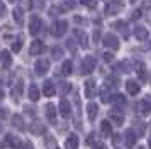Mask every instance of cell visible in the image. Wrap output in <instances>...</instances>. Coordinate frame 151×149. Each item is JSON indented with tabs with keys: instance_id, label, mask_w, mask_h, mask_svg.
I'll list each match as a JSON object with an SVG mask.
<instances>
[{
	"instance_id": "cell-12",
	"label": "cell",
	"mask_w": 151,
	"mask_h": 149,
	"mask_svg": "<svg viewBox=\"0 0 151 149\" xmlns=\"http://www.w3.org/2000/svg\"><path fill=\"white\" fill-rule=\"evenodd\" d=\"M114 68H116L117 71H121V73H131L134 66H132V63H131V61L124 59V61H121V63H117Z\"/></svg>"
},
{
	"instance_id": "cell-42",
	"label": "cell",
	"mask_w": 151,
	"mask_h": 149,
	"mask_svg": "<svg viewBox=\"0 0 151 149\" xmlns=\"http://www.w3.org/2000/svg\"><path fill=\"white\" fill-rule=\"evenodd\" d=\"M80 2H82L83 5H87V7H90V9H93V7L97 5V2H95V0H80Z\"/></svg>"
},
{
	"instance_id": "cell-39",
	"label": "cell",
	"mask_w": 151,
	"mask_h": 149,
	"mask_svg": "<svg viewBox=\"0 0 151 149\" xmlns=\"http://www.w3.org/2000/svg\"><path fill=\"white\" fill-rule=\"evenodd\" d=\"M32 132H34V134H42V132H44V125H41V124H36L34 127H32Z\"/></svg>"
},
{
	"instance_id": "cell-25",
	"label": "cell",
	"mask_w": 151,
	"mask_h": 149,
	"mask_svg": "<svg viewBox=\"0 0 151 149\" xmlns=\"http://www.w3.org/2000/svg\"><path fill=\"white\" fill-rule=\"evenodd\" d=\"M14 20H15V24H19V26L24 24V10H22L21 7L14 9Z\"/></svg>"
},
{
	"instance_id": "cell-52",
	"label": "cell",
	"mask_w": 151,
	"mask_h": 149,
	"mask_svg": "<svg viewBox=\"0 0 151 149\" xmlns=\"http://www.w3.org/2000/svg\"><path fill=\"white\" fill-rule=\"evenodd\" d=\"M2 98H4V90L0 88V100H2Z\"/></svg>"
},
{
	"instance_id": "cell-22",
	"label": "cell",
	"mask_w": 151,
	"mask_h": 149,
	"mask_svg": "<svg viewBox=\"0 0 151 149\" xmlns=\"http://www.w3.org/2000/svg\"><path fill=\"white\" fill-rule=\"evenodd\" d=\"M0 61H2L4 68H9L12 64V56H10V53H9V51H2V53H0Z\"/></svg>"
},
{
	"instance_id": "cell-35",
	"label": "cell",
	"mask_w": 151,
	"mask_h": 149,
	"mask_svg": "<svg viewBox=\"0 0 151 149\" xmlns=\"http://www.w3.org/2000/svg\"><path fill=\"white\" fill-rule=\"evenodd\" d=\"M134 125H136V134L137 135H143L144 134V129H146V124H144V122H136Z\"/></svg>"
},
{
	"instance_id": "cell-16",
	"label": "cell",
	"mask_w": 151,
	"mask_h": 149,
	"mask_svg": "<svg viewBox=\"0 0 151 149\" xmlns=\"http://www.w3.org/2000/svg\"><path fill=\"white\" fill-rule=\"evenodd\" d=\"M46 117H48V120L51 122V124L56 122V107L53 103H48V105H46Z\"/></svg>"
},
{
	"instance_id": "cell-41",
	"label": "cell",
	"mask_w": 151,
	"mask_h": 149,
	"mask_svg": "<svg viewBox=\"0 0 151 149\" xmlns=\"http://www.w3.org/2000/svg\"><path fill=\"white\" fill-rule=\"evenodd\" d=\"M61 12L63 10H60L58 7H51V9H49V15H51V17H56V15H60Z\"/></svg>"
},
{
	"instance_id": "cell-30",
	"label": "cell",
	"mask_w": 151,
	"mask_h": 149,
	"mask_svg": "<svg viewBox=\"0 0 151 149\" xmlns=\"http://www.w3.org/2000/svg\"><path fill=\"white\" fill-rule=\"evenodd\" d=\"M61 71H63V74H71V71H73V63L71 61H65L63 63V66H61Z\"/></svg>"
},
{
	"instance_id": "cell-29",
	"label": "cell",
	"mask_w": 151,
	"mask_h": 149,
	"mask_svg": "<svg viewBox=\"0 0 151 149\" xmlns=\"http://www.w3.org/2000/svg\"><path fill=\"white\" fill-rule=\"evenodd\" d=\"M136 71H137V74H139V80L146 81V68H144L143 63H137L136 64Z\"/></svg>"
},
{
	"instance_id": "cell-47",
	"label": "cell",
	"mask_w": 151,
	"mask_h": 149,
	"mask_svg": "<svg viewBox=\"0 0 151 149\" xmlns=\"http://www.w3.org/2000/svg\"><path fill=\"white\" fill-rule=\"evenodd\" d=\"M92 149H104V144L99 142V141H95L93 144H92Z\"/></svg>"
},
{
	"instance_id": "cell-19",
	"label": "cell",
	"mask_w": 151,
	"mask_h": 149,
	"mask_svg": "<svg viewBox=\"0 0 151 149\" xmlns=\"http://www.w3.org/2000/svg\"><path fill=\"white\" fill-rule=\"evenodd\" d=\"M56 92L55 85H53V81H44V85H42V93L46 95V97H53Z\"/></svg>"
},
{
	"instance_id": "cell-6",
	"label": "cell",
	"mask_w": 151,
	"mask_h": 149,
	"mask_svg": "<svg viewBox=\"0 0 151 149\" xmlns=\"http://www.w3.org/2000/svg\"><path fill=\"white\" fill-rule=\"evenodd\" d=\"M34 69H36V74H39V76L46 74L49 69V61L48 59H37L34 64Z\"/></svg>"
},
{
	"instance_id": "cell-44",
	"label": "cell",
	"mask_w": 151,
	"mask_h": 149,
	"mask_svg": "<svg viewBox=\"0 0 151 149\" xmlns=\"http://www.w3.org/2000/svg\"><path fill=\"white\" fill-rule=\"evenodd\" d=\"M7 15V7L4 2H0V17H5Z\"/></svg>"
},
{
	"instance_id": "cell-4",
	"label": "cell",
	"mask_w": 151,
	"mask_h": 149,
	"mask_svg": "<svg viewBox=\"0 0 151 149\" xmlns=\"http://www.w3.org/2000/svg\"><path fill=\"white\" fill-rule=\"evenodd\" d=\"M82 73L83 74H88V73H92L93 69H95V58L93 56H87L85 59L82 61Z\"/></svg>"
},
{
	"instance_id": "cell-1",
	"label": "cell",
	"mask_w": 151,
	"mask_h": 149,
	"mask_svg": "<svg viewBox=\"0 0 151 149\" xmlns=\"http://www.w3.org/2000/svg\"><path fill=\"white\" fill-rule=\"evenodd\" d=\"M122 7H124L122 0H112V2H109V4L105 5L104 14H105L107 17H112V15H116V14L121 12V9H122Z\"/></svg>"
},
{
	"instance_id": "cell-26",
	"label": "cell",
	"mask_w": 151,
	"mask_h": 149,
	"mask_svg": "<svg viewBox=\"0 0 151 149\" xmlns=\"http://www.w3.org/2000/svg\"><path fill=\"white\" fill-rule=\"evenodd\" d=\"M27 95H29V98H31L32 102L39 100V88H37V85H31V87H29Z\"/></svg>"
},
{
	"instance_id": "cell-28",
	"label": "cell",
	"mask_w": 151,
	"mask_h": 149,
	"mask_svg": "<svg viewBox=\"0 0 151 149\" xmlns=\"http://www.w3.org/2000/svg\"><path fill=\"white\" fill-rule=\"evenodd\" d=\"M22 42H24V37H22V36H17L14 39V42H12V51H14V53H19V51H21Z\"/></svg>"
},
{
	"instance_id": "cell-18",
	"label": "cell",
	"mask_w": 151,
	"mask_h": 149,
	"mask_svg": "<svg viewBox=\"0 0 151 149\" xmlns=\"http://www.w3.org/2000/svg\"><path fill=\"white\" fill-rule=\"evenodd\" d=\"M87 114H88V119L90 120H95V117H97V114H99V105L97 103H88L87 105Z\"/></svg>"
},
{
	"instance_id": "cell-49",
	"label": "cell",
	"mask_w": 151,
	"mask_h": 149,
	"mask_svg": "<svg viewBox=\"0 0 151 149\" xmlns=\"http://www.w3.org/2000/svg\"><path fill=\"white\" fill-rule=\"evenodd\" d=\"M112 58H114V56H112L110 53H105V54H104V59H105V61H112Z\"/></svg>"
},
{
	"instance_id": "cell-40",
	"label": "cell",
	"mask_w": 151,
	"mask_h": 149,
	"mask_svg": "<svg viewBox=\"0 0 151 149\" xmlns=\"http://www.w3.org/2000/svg\"><path fill=\"white\" fill-rule=\"evenodd\" d=\"M141 10H144V12H150V10H151V0H146V2H143V4H141Z\"/></svg>"
},
{
	"instance_id": "cell-14",
	"label": "cell",
	"mask_w": 151,
	"mask_h": 149,
	"mask_svg": "<svg viewBox=\"0 0 151 149\" xmlns=\"http://www.w3.org/2000/svg\"><path fill=\"white\" fill-rule=\"evenodd\" d=\"M109 119L114 122V124H119V125H121V124L124 122V115H122V112H119L117 108H114V110L109 112Z\"/></svg>"
},
{
	"instance_id": "cell-56",
	"label": "cell",
	"mask_w": 151,
	"mask_h": 149,
	"mask_svg": "<svg viewBox=\"0 0 151 149\" xmlns=\"http://www.w3.org/2000/svg\"><path fill=\"white\" fill-rule=\"evenodd\" d=\"M56 149H58V148H56Z\"/></svg>"
},
{
	"instance_id": "cell-9",
	"label": "cell",
	"mask_w": 151,
	"mask_h": 149,
	"mask_svg": "<svg viewBox=\"0 0 151 149\" xmlns=\"http://www.w3.org/2000/svg\"><path fill=\"white\" fill-rule=\"evenodd\" d=\"M136 132L132 130V129H127L126 132H124V142H126V146L127 148H134V144H136Z\"/></svg>"
},
{
	"instance_id": "cell-43",
	"label": "cell",
	"mask_w": 151,
	"mask_h": 149,
	"mask_svg": "<svg viewBox=\"0 0 151 149\" xmlns=\"http://www.w3.org/2000/svg\"><path fill=\"white\" fill-rule=\"evenodd\" d=\"M19 149H34V146H32L31 141H26V142H22L21 146H19Z\"/></svg>"
},
{
	"instance_id": "cell-54",
	"label": "cell",
	"mask_w": 151,
	"mask_h": 149,
	"mask_svg": "<svg viewBox=\"0 0 151 149\" xmlns=\"http://www.w3.org/2000/svg\"><path fill=\"white\" fill-rule=\"evenodd\" d=\"M9 2H17V0H9Z\"/></svg>"
},
{
	"instance_id": "cell-10",
	"label": "cell",
	"mask_w": 151,
	"mask_h": 149,
	"mask_svg": "<svg viewBox=\"0 0 151 149\" xmlns=\"http://www.w3.org/2000/svg\"><path fill=\"white\" fill-rule=\"evenodd\" d=\"M100 98H102L104 103H107V102H112V98H114V95H112V87L110 85H104L102 90H100Z\"/></svg>"
},
{
	"instance_id": "cell-13",
	"label": "cell",
	"mask_w": 151,
	"mask_h": 149,
	"mask_svg": "<svg viewBox=\"0 0 151 149\" xmlns=\"http://www.w3.org/2000/svg\"><path fill=\"white\" fill-rule=\"evenodd\" d=\"M60 114H61L65 119L71 115V105H70V102H68V100H65V98L60 102Z\"/></svg>"
},
{
	"instance_id": "cell-37",
	"label": "cell",
	"mask_w": 151,
	"mask_h": 149,
	"mask_svg": "<svg viewBox=\"0 0 151 149\" xmlns=\"http://www.w3.org/2000/svg\"><path fill=\"white\" fill-rule=\"evenodd\" d=\"M112 102H114V103H117V105H124V103H126V98H124L122 95H114Z\"/></svg>"
},
{
	"instance_id": "cell-31",
	"label": "cell",
	"mask_w": 151,
	"mask_h": 149,
	"mask_svg": "<svg viewBox=\"0 0 151 149\" xmlns=\"http://www.w3.org/2000/svg\"><path fill=\"white\" fill-rule=\"evenodd\" d=\"M51 56H53V59H61L63 58V49L60 46H55L51 49Z\"/></svg>"
},
{
	"instance_id": "cell-5",
	"label": "cell",
	"mask_w": 151,
	"mask_h": 149,
	"mask_svg": "<svg viewBox=\"0 0 151 149\" xmlns=\"http://www.w3.org/2000/svg\"><path fill=\"white\" fill-rule=\"evenodd\" d=\"M104 46L107 47V49L116 51V49H119V39H117L114 34H105L104 36Z\"/></svg>"
},
{
	"instance_id": "cell-17",
	"label": "cell",
	"mask_w": 151,
	"mask_h": 149,
	"mask_svg": "<svg viewBox=\"0 0 151 149\" xmlns=\"http://www.w3.org/2000/svg\"><path fill=\"white\" fill-rule=\"evenodd\" d=\"M93 95H95V81L88 80L85 83V97H87V98H92Z\"/></svg>"
},
{
	"instance_id": "cell-45",
	"label": "cell",
	"mask_w": 151,
	"mask_h": 149,
	"mask_svg": "<svg viewBox=\"0 0 151 149\" xmlns=\"http://www.w3.org/2000/svg\"><path fill=\"white\" fill-rule=\"evenodd\" d=\"M66 46L70 47V51H71V53H75V51H76V47H75V41H73V39H68V41H66Z\"/></svg>"
},
{
	"instance_id": "cell-21",
	"label": "cell",
	"mask_w": 151,
	"mask_h": 149,
	"mask_svg": "<svg viewBox=\"0 0 151 149\" xmlns=\"http://www.w3.org/2000/svg\"><path fill=\"white\" fill-rule=\"evenodd\" d=\"M126 88H127L129 95H137V93H139V83H136L134 80L126 81Z\"/></svg>"
},
{
	"instance_id": "cell-51",
	"label": "cell",
	"mask_w": 151,
	"mask_h": 149,
	"mask_svg": "<svg viewBox=\"0 0 151 149\" xmlns=\"http://www.w3.org/2000/svg\"><path fill=\"white\" fill-rule=\"evenodd\" d=\"M7 115V112H5V108H2L0 107V117H5Z\"/></svg>"
},
{
	"instance_id": "cell-48",
	"label": "cell",
	"mask_w": 151,
	"mask_h": 149,
	"mask_svg": "<svg viewBox=\"0 0 151 149\" xmlns=\"http://www.w3.org/2000/svg\"><path fill=\"white\" fill-rule=\"evenodd\" d=\"M75 22H76V24H85V22H87V19H83V17H80V15H76Z\"/></svg>"
},
{
	"instance_id": "cell-23",
	"label": "cell",
	"mask_w": 151,
	"mask_h": 149,
	"mask_svg": "<svg viewBox=\"0 0 151 149\" xmlns=\"http://www.w3.org/2000/svg\"><path fill=\"white\" fill-rule=\"evenodd\" d=\"M134 37L137 41H146L148 39V31L144 29V27H136L134 29Z\"/></svg>"
},
{
	"instance_id": "cell-2",
	"label": "cell",
	"mask_w": 151,
	"mask_h": 149,
	"mask_svg": "<svg viewBox=\"0 0 151 149\" xmlns=\"http://www.w3.org/2000/svg\"><path fill=\"white\" fill-rule=\"evenodd\" d=\"M66 31H68L66 20H58V22H55L53 27H51V32H53L55 37H63V36L66 34Z\"/></svg>"
},
{
	"instance_id": "cell-27",
	"label": "cell",
	"mask_w": 151,
	"mask_h": 149,
	"mask_svg": "<svg viewBox=\"0 0 151 149\" xmlns=\"http://www.w3.org/2000/svg\"><path fill=\"white\" fill-rule=\"evenodd\" d=\"M12 125H14L15 129H19V130H22L24 129V120H22L21 115H12Z\"/></svg>"
},
{
	"instance_id": "cell-34",
	"label": "cell",
	"mask_w": 151,
	"mask_h": 149,
	"mask_svg": "<svg viewBox=\"0 0 151 149\" xmlns=\"http://www.w3.org/2000/svg\"><path fill=\"white\" fill-rule=\"evenodd\" d=\"M22 87H24L22 80H19L17 83H15V88H14V97H15V98H19V97L22 95Z\"/></svg>"
},
{
	"instance_id": "cell-46",
	"label": "cell",
	"mask_w": 151,
	"mask_h": 149,
	"mask_svg": "<svg viewBox=\"0 0 151 149\" xmlns=\"http://www.w3.org/2000/svg\"><path fill=\"white\" fill-rule=\"evenodd\" d=\"M139 17H141V10H134V12L131 14V19L132 20H137Z\"/></svg>"
},
{
	"instance_id": "cell-32",
	"label": "cell",
	"mask_w": 151,
	"mask_h": 149,
	"mask_svg": "<svg viewBox=\"0 0 151 149\" xmlns=\"http://www.w3.org/2000/svg\"><path fill=\"white\" fill-rule=\"evenodd\" d=\"M7 144L9 146H12V148H15V149H19V139L15 137V135H7Z\"/></svg>"
},
{
	"instance_id": "cell-50",
	"label": "cell",
	"mask_w": 151,
	"mask_h": 149,
	"mask_svg": "<svg viewBox=\"0 0 151 149\" xmlns=\"http://www.w3.org/2000/svg\"><path fill=\"white\" fill-rule=\"evenodd\" d=\"M99 36H100V31L97 29L95 32H93V42H97V41H99Z\"/></svg>"
},
{
	"instance_id": "cell-3",
	"label": "cell",
	"mask_w": 151,
	"mask_h": 149,
	"mask_svg": "<svg viewBox=\"0 0 151 149\" xmlns=\"http://www.w3.org/2000/svg\"><path fill=\"white\" fill-rule=\"evenodd\" d=\"M42 27H44V22H42L41 17H37V15H32L31 17V24H29V31L32 36H37V34L42 31Z\"/></svg>"
},
{
	"instance_id": "cell-8",
	"label": "cell",
	"mask_w": 151,
	"mask_h": 149,
	"mask_svg": "<svg viewBox=\"0 0 151 149\" xmlns=\"http://www.w3.org/2000/svg\"><path fill=\"white\" fill-rule=\"evenodd\" d=\"M114 27H116L117 32H121V36H122L124 39H129V27H127V22H122V20H117V22H114Z\"/></svg>"
},
{
	"instance_id": "cell-7",
	"label": "cell",
	"mask_w": 151,
	"mask_h": 149,
	"mask_svg": "<svg viewBox=\"0 0 151 149\" xmlns=\"http://www.w3.org/2000/svg\"><path fill=\"white\" fill-rule=\"evenodd\" d=\"M136 110H137V114H141V115H148L151 112V100H141V102H137L136 103Z\"/></svg>"
},
{
	"instance_id": "cell-33",
	"label": "cell",
	"mask_w": 151,
	"mask_h": 149,
	"mask_svg": "<svg viewBox=\"0 0 151 149\" xmlns=\"http://www.w3.org/2000/svg\"><path fill=\"white\" fill-rule=\"evenodd\" d=\"M61 7H63V12L65 10H73L75 9V0H63Z\"/></svg>"
},
{
	"instance_id": "cell-24",
	"label": "cell",
	"mask_w": 151,
	"mask_h": 149,
	"mask_svg": "<svg viewBox=\"0 0 151 149\" xmlns=\"http://www.w3.org/2000/svg\"><path fill=\"white\" fill-rule=\"evenodd\" d=\"M100 130H102L104 137H110V135H112V125H110V122L104 120L102 124H100Z\"/></svg>"
},
{
	"instance_id": "cell-55",
	"label": "cell",
	"mask_w": 151,
	"mask_h": 149,
	"mask_svg": "<svg viewBox=\"0 0 151 149\" xmlns=\"http://www.w3.org/2000/svg\"><path fill=\"white\" fill-rule=\"evenodd\" d=\"M137 149H144V148H137Z\"/></svg>"
},
{
	"instance_id": "cell-11",
	"label": "cell",
	"mask_w": 151,
	"mask_h": 149,
	"mask_svg": "<svg viewBox=\"0 0 151 149\" xmlns=\"http://www.w3.org/2000/svg\"><path fill=\"white\" fill-rule=\"evenodd\" d=\"M44 51H46V46H44V42H42V41H34V42L31 44V54H32V56L42 54Z\"/></svg>"
},
{
	"instance_id": "cell-15",
	"label": "cell",
	"mask_w": 151,
	"mask_h": 149,
	"mask_svg": "<svg viewBox=\"0 0 151 149\" xmlns=\"http://www.w3.org/2000/svg\"><path fill=\"white\" fill-rule=\"evenodd\" d=\"M75 37H76V41L82 44V47H87V46H88V36L83 32V31L76 29V31H75Z\"/></svg>"
},
{
	"instance_id": "cell-20",
	"label": "cell",
	"mask_w": 151,
	"mask_h": 149,
	"mask_svg": "<svg viewBox=\"0 0 151 149\" xmlns=\"http://www.w3.org/2000/svg\"><path fill=\"white\" fill-rule=\"evenodd\" d=\"M65 148L66 149H76L78 148V137L75 134H71L66 137V142H65Z\"/></svg>"
},
{
	"instance_id": "cell-38",
	"label": "cell",
	"mask_w": 151,
	"mask_h": 149,
	"mask_svg": "<svg viewBox=\"0 0 151 149\" xmlns=\"http://www.w3.org/2000/svg\"><path fill=\"white\" fill-rule=\"evenodd\" d=\"M31 7H32V9H42V7H44V2H42V0H32V2H31Z\"/></svg>"
},
{
	"instance_id": "cell-53",
	"label": "cell",
	"mask_w": 151,
	"mask_h": 149,
	"mask_svg": "<svg viewBox=\"0 0 151 149\" xmlns=\"http://www.w3.org/2000/svg\"><path fill=\"white\" fill-rule=\"evenodd\" d=\"M150 149H151V135H150Z\"/></svg>"
},
{
	"instance_id": "cell-36",
	"label": "cell",
	"mask_w": 151,
	"mask_h": 149,
	"mask_svg": "<svg viewBox=\"0 0 151 149\" xmlns=\"http://www.w3.org/2000/svg\"><path fill=\"white\" fill-rule=\"evenodd\" d=\"M60 90H61V93H68L70 90H71V85L70 83H66V81H61V85H60Z\"/></svg>"
}]
</instances>
